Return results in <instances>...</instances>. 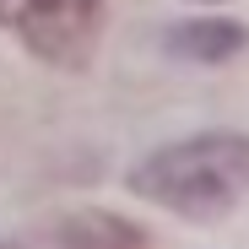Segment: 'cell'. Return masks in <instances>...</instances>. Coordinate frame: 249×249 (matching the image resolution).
I'll list each match as a JSON object with an SVG mask.
<instances>
[{"instance_id": "7a4b0ae2", "label": "cell", "mask_w": 249, "mask_h": 249, "mask_svg": "<svg viewBox=\"0 0 249 249\" xmlns=\"http://www.w3.org/2000/svg\"><path fill=\"white\" fill-rule=\"evenodd\" d=\"M103 17H108V0H11L6 22L44 65L81 71L103 38Z\"/></svg>"}, {"instance_id": "5b68a950", "label": "cell", "mask_w": 249, "mask_h": 249, "mask_svg": "<svg viewBox=\"0 0 249 249\" xmlns=\"http://www.w3.org/2000/svg\"><path fill=\"white\" fill-rule=\"evenodd\" d=\"M6 17H11V0H0V22H6Z\"/></svg>"}, {"instance_id": "277c9868", "label": "cell", "mask_w": 249, "mask_h": 249, "mask_svg": "<svg viewBox=\"0 0 249 249\" xmlns=\"http://www.w3.org/2000/svg\"><path fill=\"white\" fill-rule=\"evenodd\" d=\"M168 49L179 60H200V65H222L233 54L249 49V27L238 22H217V17H200V22H184L168 33Z\"/></svg>"}, {"instance_id": "6da1fadb", "label": "cell", "mask_w": 249, "mask_h": 249, "mask_svg": "<svg viewBox=\"0 0 249 249\" xmlns=\"http://www.w3.org/2000/svg\"><path fill=\"white\" fill-rule=\"evenodd\" d=\"M130 190L190 222H217L249 195V136L212 130L146 152L130 168Z\"/></svg>"}, {"instance_id": "3957f363", "label": "cell", "mask_w": 249, "mask_h": 249, "mask_svg": "<svg viewBox=\"0 0 249 249\" xmlns=\"http://www.w3.org/2000/svg\"><path fill=\"white\" fill-rule=\"evenodd\" d=\"M0 249H152V238L130 217L81 206V212H54V217L27 222L22 233H11Z\"/></svg>"}]
</instances>
